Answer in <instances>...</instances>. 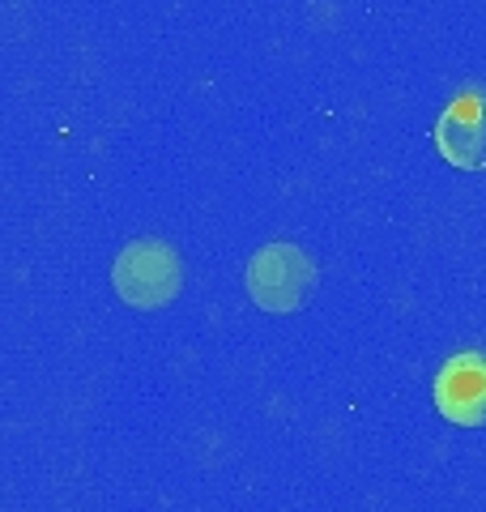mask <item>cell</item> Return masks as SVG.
<instances>
[{
	"instance_id": "obj_1",
	"label": "cell",
	"mask_w": 486,
	"mask_h": 512,
	"mask_svg": "<svg viewBox=\"0 0 486 512\" xmlns=\"http://www.w3.org/2000/svg\"><path fill=\"white\" fill-rule=\"evenodd\" d=\"M111 286H116V295L128 308L154 312L180 295L184 265L175 248L162 244V239H133V244L120 248L116 265H111Z\"/></svg>"
},
{
	"instance_id": "obj_2",
	"label": "cell",
	"mask_w": 486,
	"mask_h": 512,
	"mask_svg": "<svg viewBox=\"0 0 486 512\" xmlns=\"http://www.w3.org/2000/svg\"><path fill=\"white\" fill-rule=\"evenodd\" d=\"M243 286H248V299L261 312L286 316V312H299L307 303V295H312L316 265L299 244H265L248 261Z\"/></svg>"
},
{
	"instance_id": "obj_3",
	"label": "cell",
	"mask_w": 486,
	"mask_h": 512,
	"mask_svg": "<svg viewBox=\"0 0 486 512\" xmlns=\"http://www.w3.org/2000/svg\"><path fill=\"white\" fill-rule=\"evenodd\" d=\"M435 150L457 171H486V94H457L435 120Z\"/></svg>"
},
{
	"instance_id": "obj_4",
	"label": "cell",
	"mask_w": 486,
	"mask_h": 512,
	"mask_svg": "<svg viewBox=\"0 0 486 512\" xmlns=\"http://www.w3.org/2000/svg\"><path fill=\"white\" fill-rule=\"evenodd\" d=\"M431 393L435 410L452 427H486V355H478V350L452 355L435 376Z\"/></svg>"
}]
</instances>
